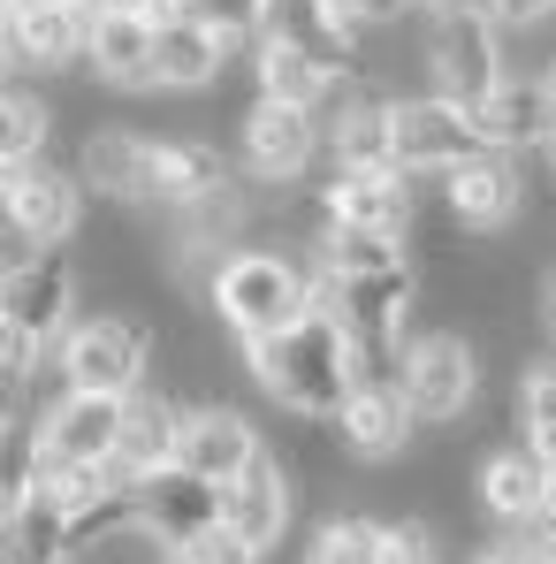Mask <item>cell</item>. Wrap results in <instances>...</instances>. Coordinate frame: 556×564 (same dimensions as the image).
Returning a JSON list of instances; mask_svg holds the SVG:
<instances>
[{"mask_svg": "<svg viewBox=\"0 0 556 564\" xmlns=\"http://www.w3.org/2000/svg\"><path fill=\"white\" fill-rule=\"evenodd\" d=\"M244 367H252V381L275 397L282 412H297V420H336V412L351 404V389L367 381L359 336L344 328V313H336L320 290H313V313H305V321H290L282 336L244 344Z\"/></svg>", "mask_w": 556, "mask_h": 564, "instance_id": "cell-1", "label": "cell"}, {"mask_svg": "<svg viewBox=\"0 0 556 564\" xmlns=\"http://www.w3.org/2000/svg\"><path fill=\"white\" fill-rule=\"evenodd\" d=\"M206 305L237 344H260L313 313V275L275 245H237L229 260L206 268Z\"/></svg>", "mask_w": 556, "mask_h": 564, "instance_id": "cell-2", "label": "cell"}, {"mask_svg": "<svg viewBox=\"0 0 556 564\" xmlns=\"http://www.w3.org/2000/svg\"><path fill=\"white\" fill-rule=\"evenodd\" d=\"M427 93L458 99V107H480L511 69H503V23L480 8V0H450L427 15Z\"/></svg>", "mask_w": 556, "mask_h": 564, "instance_id": "cell-3", "label": "cell"}, {"mask_svg": "<svg viewBox=\"0 0 556 564\" xmlns=\"http://www.w3.org/2000/svg\"><path fill=\"white\" fill-rule=\"evenodd\" d=\"M54 367H62V389L138 397V389H145V367H153V336H145V321H130V313H92V321H69Z\"/></svg>", "mask_w": 556, "mask_h": 564, "instance_id": "cell-4", "label": "cell"}, {"mask_svg": "<svg viewBox=\"0 0 556 564\" xmlns=\"http://www.w3.org/2000/svg\"><path fill=\"white\" fill-rule=\"evenodd\" d=\"M389 145H396L404 176H450L458 161L480 153V122H472V107L443 93H404L389 99Z\"/></svg>", "mask_w": 556, "mask_h": 564, "instance_id": "cell-5", "label": "cell"}, {"mask_svg": "<svg viewBox=\"0 0 556 564\" xmlns=\"http://www.w3.org/2000/svg\"><path fill=\"white\" fill-rule=\"evenodd\" d=\"M0 321H15L39 344H62L77 321V268L62 245H31L0 268Z\"/></svg>", "mask_w": 556, "mask_h": 564, "instance_id": "cell-6", "label": "cell"}, {"mask_svg": "<svg viewBox=\"0 0 556 564\" xmlns=\"http://www.w3.org/2000/svg\"><path fill=\"white\" fill-rule=\"evenodd\" d=\"M396 381H404L419 427H450V420L472 412V397H480V351H472V336H450V328L412 336V351H404Z\"/></svg>", "mask_w": 556, "mask_h": 564, "instance_id": "cell-7", "label": "cell"}, {"mask_svg": "<svg viewBox=\"0 0 556 564\" xmlns=\"http://www.w3.org/2000/svg\"><path fill=\"white\" fill-rule=\"evenodd\" d=\"M320 145H328V130H320V115L313 107H282V99H252V115H244V130H237V161H244V176L252 184H297L313 161H320Z\"/></svg>", "mask_w": 556, "mask_h": 564, "instance_id": "cell-8", "label": "cell"}, {"mask_svg": "<svg viewBox=\"0 0 556 564\" xmlns=\"http://www.w3.org/2000/svg\"><path fill=\"white\" fill-rule=\"evenodd\" d=\"M85 221V176L77 169H54V161H31L8 176V198H0V229L15 245H69Z\"/></svg>", "mask_w": 556, "mask_h": 564, "instance_id": "cell-9", "label": "cell"}, {"mask_svg": "<svg viewBox=\"0 0 556 564\" xmlns=\"http://www.w3.org/2000/svg\"><path fill=\"white\" fill-rule=\"evenodd\" d=\"M122 404L130 397H92V389H62L46 412H39V435H46V466H115V443H122Z\"/></svg>", "mask_w": 556, "mask_h": 564, "instance_id": "cell-10", "label": "cell"}, {"mask_svg": "<svg viewBox=\"0 0 556 564\" xmlns=\"http://www.w3.org/2000/svg\"><path fill=\"white\" fill-rule=\"evenodd\" d=\"M412 176L389 161V169H336L320 191V221L328 229H381V237H404L412 229Z\"/></svg>", "mask_w": 556, "mask_h": 564, "instance_id": "cell-11", "label": "cell"}, {"mask_svg": "<svg viewBox=\"0 0 556 564\" xmlns=\"http://www.w3.org/2000/svg\"><path fill=\"white\" fill-rule=\"evenodd\" d=\"M268 46H297L305 62H320L328 77H359V31L328 8V0H260V31Z\"/></svg>", "mask_w": 556, "mask_h": 564, "instance_id": "cell-12", "label": "cell"}, {"mask_svg": "<svg viewBox=\"0 0 556 564\" xmlns=\"http://www.w3.org/2000/svg\"><path fill=\"white\" fill-rule=\"evenodd\" d=\"M519 161L511 153H495V145H480L472 161H458L450 176H443V206H450V221L458 229H480V237H495V229H511L519 221Z\"/></svg>", "mask_w": 556, "mask_h": 564, "instance_id": "cell-13", "label": "cell"}, {"mask_svg": "<svg viewBox=\"0 0 556 564\" xmlns=\"http://www.w3.org/2000/svg\"><path fill=\"white\" fill-rule=\"evenodd\" d=\"M138 511H145V534L161 550H190L206 527H221V488L198 480L190 466H161L138 480Z\"/></svg>", "mask_w": 556, "mask_h": 564, "instance_id": "cell-14", "label": "cell"}, {"mask_svg": "<svg viewBox=\"0 0 556 564\" xmlns=\"http://www.w3.org/2000/svg\"><path fill=\"white\" fill-rule=\"evenodd\" d=\"M290 519H297V480H290V473H282V458H268V451H260L252 466L221 488V527H237L260 557H268L282 534H290Z\"/></svg>", "mask_w": 556, "mask_h": 564, "instance_id": "cell-15", "label": "cell"}, {"mask_svg": "<svg viewBox=\"0 0 556 564\" xmlns=\"http://www.w3.org/2000/svg\"><path fill=\"white\" fill-rule=\"evenodd\" d=\"M412 427H419V412H412V397H404V381L396 375H367L351 389V404L336 412V435H344V451L351 458H396L404 443H412Z\"/></svg>", "mask_w": 556, "mask_h": 564, "instance_id": "cell-16", "label": "cell"}, {"mask_svg": "<svg viewBox=\"0 0 556 564\" xmlns=\"http://www.w3.org/2000/svg\"><path fill=\"white\" fill-rule=\"evenodd\" d=\"M8 39H15V62L54 77V69H85V46H92V8H69V0H23L8 15Z\"/></svg>", "mask_w": 556, "mask_h": 564, "instance_id": "cell-17", "label": "cell"}, {"mask_svg": "<svg viewBox=\"0 0 556 564\" xmlns=\"http://www.w3.org/2000/svg\"><path fill=\"white\" fill-rule=\"evenodd\" d=\"M252 458H260V427H252L237 404H190V412H184L176 466H190L198 480H214V488H229Z\"/></svg>", "mask_w": 556, "mask_h": 564, "instance_id": "cell-18", "label": "cell"}, {"mask_svg": "<svg viewBox=\"0 0 556 564\" xmlns=\"http://www.w3.org/2000/svg\"><path fill=\"white\" fill-rule=\"evenodd\" d=\"M472 122H480V145H495V153L556 145V93H549V77H503L495 93L472 107Z\"/></svg>", "mask_w": 556, "mask_h": 564, "instance_id": "cell-19", "label": "cell"}, {"mask_svg": "<svg viewBox=\"0 0 556 564\" xmlns=\"http://www.w3.org/2000/svg\"><path fill=\"white\" fill-rule=\"evenodd\" d=\"M153 153H161V138L92 130L85 153H77V176H85V191L115 198V206H153Z\"/></svg>", "mask_w": 556, "mask_h": 564, "instance_id": "cell-20", "label": "cell"}, {"mask_svg": "<svg viewBox=\"0 0 556 564\" xmlns=\"http://www.w3.org/2000/svg\"><path fill=\"white\" fill-rule=\"evenodd\" d=\"M153 39L161 23L153 15H115V8H92V46H85V69L115 93H153Z\"/></svg>", "mask_w": 556, "mask_h": 564, "instance_id": "cell-21", "label": "cell"}, {"mask_svg": "<svg viewBox=\"0 0 556 564\" xmlns=\"http://www.w3.org/2000/svg\"><path fill=\"white\" fill-rule=\"evenodd\" d=\"M176 214V260H229L237 245H244V229H252V191L237 184H214L206 198H190V206H168Z\"/></svg>", "mask_w": 556, "mask_h": 564, "instance_id": "cell-22", "label": "cell"}, {"mask_svg": "<svg viewBox=\"0 0 556 564\" xmlns=\"http://www.w3.org/2000/svg\"><path fill=\"white\" fill-rule=\"evenodd\" d=\"M229 46H237V39H221L214 23H198V15L176 8V15L161 23V39H153V85H168V93H206V85L221 77Z\"/></svg>", "mask_w": 556, "mask_h": 564, "instance_id": "cell-23", "label": "cell"}, {"mask_svg": "<svg viewBox=\"0 0 556 564\" xmlns=\"http://www.w3.org/2000/svg\"><path fill=\"white\" fill-rule=\"evenodd\" d=\"M176 443H184V404H176V397H153V389H138V397L122 404L115 473H122V480H145V473L176 466Z\"/></svg>", "mask_w": 556, "mask_h": 564, "instance_id": "cell-24", "label": "cell"}, {"mask_svg": "<svg viewBox=\"0 0 556 564\" xmlns=\"http://www.w3.org/2000/svg\"><path fill=\"white\" fill-rule=\"evenodd\" d=\"M328 153H336V169H389L396 161V145H389V99L367 93V85H344V93L328 99Z\"/></svg>", "mask_w": 556, "mask_h": 564, "instance_id": "cell-25", "label": "cell"}, {"mask_svg": "<svg viewBox=\"0 0 556 564\" xmlns=\"http://www.w3.org/2000/svg\"><path fill=\"white\" fill-rule=\"evenodd\" d=\"M480 511L488 519H503V527H534V511H542V496H549V466H542V451L534 443H511V451H488L480 458Z\"/></svg>", "mask_w": 556, "mask_h": 564, "instance_id": "cell-26", "label": "cell"}, {"mask_svg": "<svg viewBox=\"0 0 556 564\" xmlns=\"http://www.w3.org/2000/svg\"><path fill=\"white\" fill-rule=\"evenodd\" d=\"M0 550H8V564H69V503L39 480V488L0 519Z\"/></svg>", "mask_w": 556, "mask_h": 564, "instance_id": "cell-27", "label": "cell"}, {"mask_svg": "<svg viewBox=\"0 0 556 564\" xmlns=\"http://www.w3.org/2000/svg\"><path fill=\"white\" fill-rule=\"evenodd\" d=\"M130 534H145V511H138V480H107L99 496L85 503H69V564L99 557V550H115V542H130Z\"/></svg>", "mask_w": 556, "mask_h": 564, "instance_id": "cell-28", "label": "cell"}, {"mask_svg": "<svg viewBox=\"0 0 556 564\" xmlns=\"http://www.w3.org/2000/svg\"><path fill=\"white\" fill-rule=\"evenodd\" d=\"M252 77H260V99H282V107H328L336 85H351V77H328L320 62H305L297 46H268L260 39V54H252Z\"/></svg>", "mask_w": 556, "mask_h": 564, "instance_id": "cell-29", "label": "cell"}, {"mask_svg": "<svg viewBox=\"0 0 556 564\" xmlns=\"http://www.w3.org/2000/svg\"><path fill=\"white\" fill-rule=\"evenodd\" d=\"M214 184H229V161L214 145L161 138V153H153V206H190V198H206Z\"/></svg>", "mask_w": 556, "mask_h": 564, "instance_id": "cell-30", "label": "cell"}, {"mask_svg": "<svg viewBox=\"0 0 556 564\" xmlns=\"http://www.w3.org/2000/svg\"><path fill=\"white\" fill-rule=\"evenodd\" d=\"M389 268H412L404 260V237H381V229H320V275L351 282V275H389Z\"/></svg>", "mask_w": 556, "mask_h": 564, "instance_id": "cell-31", "label": "cell"}, {"mask_svg": "<svg viewBox=\"0 0 556 564\" xmlns=\"http://www.w3.org/2000/svg\"><path fill=\"white\" fill-rule=\"evenodd\" d=\"M46 138H54V107H46L39 93L0 85V169H31V161H46Z\"/></svg>", "mask_w": 556, "mask_h": 564, "instance_id": "cell-32", "label": "cell"}, {"mask_svg": "<svg viewBox=\"0 0 556 564\" xmlns=\"http://www.w3.org/2000/svg\"><path fill=\"white\" fill-rule=\"evenodd\" d=\"M46 480V435L39 420H0V519Z\"/></svg>", "mask_w": 556, "mask_h": 564, "instance_id": "cell-33", "label": "cell"}, {"mask_svg": "<svg viewBox=\"0 0 556 564\" xmlns=\"http://www.w3.org/2000/svg\"><path fill=\"white\" fill-rule=\"evenodd\" d=\"M519 427H526V443L542 451V466L556 473V359H534V367L519 375Z\"/></svg>", "mask_w": 556, "mask_h": 564, "instance_id": "cell-34", "label": "cell"}, {"mask_svg": "<svg viewBox=\"0 0 556 564\" xmlns=\"http://www.w3.org/2000/svg\"><path fill=\"white\" fill-rule=\"evenodd\" d=\"M305 564H381V519H328Z\"/></svg>", "mask_w": 556, "mask_h": 564, "instance_id": "cell-35", "label": "cell"}, {"mask_svg": "<svg viewBox=\"0 0 556 564\" xmlns=\"http://www.w3.org/2000/svg\"><path fill=\"white\" fill-rule=\"evenodd\" d=\"M381 564H443L435 557V527L427 519H389L381 527Z\"/></svg>", "mask_w": 556, "mask_h": 564, "instance_id": "cell-36", "label": "cell"}, {"mask_svg": "<svg viewBox=\"0 0 556 564\" xmlns=\"http://www.w3.org/2000/svg\"><path fill=\"white\" fill-rule=\"evenodd\" d=\"M184 15H198V23H214L221 39H252L260 31V0H176Z\"/></svg>", "mask_w": 556, "mask_h": 564, "instance_id": "cell-37", "label": "cell"}, {"mask_svg": "<svg viewBox=\"0 0 556 564\" xmlns=\"http://www.w3.org/2000/svg\"><path fill=\"white\" fill-rule=\"evenodd\" d=\"M190 557L198 564H260V550H252L237 527H206V534L190 542Z\"/></svg>", "mask_w": 556, "mask_h": 564, "instance_id": "cell-38", "label": "cell"}, {"mask_svg": "<svg viewBox=\"0 0 556 564\" xmlns=\"http://www.w3.org/2000/svg\"><path fill=\"white\" fill-rule=\"evenodd\" d=\"M39 351H46L39 336H23L15 321H0V375H8V381H31V375H39Z\"/></svg>", "mask_w": 556, "mask_h": 564, "instance_id": "cell-39", "label": "cell"}, {"mask_svg": "<svg viewBox=\"0 0 556 564\" xmlns=\"http://www.w3.org/2000/svg\"><path fill=\"white\" fill-rule=\"evenodd\" d=\"M351 31H381V23H396V15H412L419 0H328Z\"/></svg>", "mask_w": 556, "mask_h": 564, "instance_id": "cell-40", "label": "cell"}, {"mask_svg": "<svg viewBox=\"0 0 556 564\" xmlns=\"http://www.w3.org/2000/svg\"><path fill=\"white\" fill-rule=\"evenodd\" d=\"M472 564H556V542H542V534H519V542H495V550H480Z\"/></svg>", "mask_w": 556, "mask_h": 564, "instance_id": "cell-41", "label": "cell"}, {"mask_svg": "<svg viewBox=\"0 0 556 564\" xmlns=\"http://www.w3.org/2000/svg\"><path fill=\"white\" fill-rule=\"evenodd\" d=\"M480 8H488L503 31H534V23H549V15H556V0H480Z\"/></svg>", "mask_w": 556, "mask_h": 564, "instance_id": "cell-42", "label": "cell"}, {"mask_svg": "<svg viewBox=\"0 0 556 564\" xmlns=\"http://www.w3.org/2000/svg\"><path fill=\"white\" fill-rule=\"evenodd\" d=\"M92 8H115V15H153V23H168V15H176V0H92Z\"/></svg>", "mask_w": 556, "mask_h": 564, "instance_id": "cell-43", "label": "cell"}, {"mask_svg": "<svg viewBox=\"0 0 556 564\" xmlns=\"http://www.w3.org/2000/svg\"><path fill=\"white\" fill-rule=\"evenodd\" d=\"M519 534H542V542H556V473H549V496H542V511H534V527H519Z\"/></svg>", "mask_w": 556, "mask_h": 564, "instance_id": "cell-44", "label": "cell"}, {"mask_svg": "<svg viewBox=\"0 0 556 564\" xmlns=\"http://www.w3.org/2000/svg\"><path fill=\"white\" fill-rule=\"evenodd\" d=\"M542 336H549V344H556V275L542 282Z\"/></svg>", "mask_w": 556, "mask_h": 564, "instance_id": "cell-45", "label": "cell"}, {"mask_svg": "<svg viewBox=\"0 0 556 564\" xmlns=\"http://www.w3.org/2000/svg\"><path fill=\"white\" fill-rule=\"evenodd\" d=\"M8 69H15V39H8V23H0V85H8Z\"/></svg>", "mask_w": 556, "mask_h": 564, "instance_id": "cell-46", "label": "cell"}, {"mask_svg": "<svg viewBox=\"0 0 556 564\" xmlns=\"http://www.w3.org/2000/svg\"><path fill=\"white\" fill-rule=\"evenodd\" d=\"M153 564H198V557H190V550H161Z\"/></svg>", "mask_w": 556, "mask_h": 564, "instance_id": "cell-47", "label": "cell"}, {"mask_svg": "<svg viewBox=\"0 0 556 564\" xmlns=\"http://www.w3.org/2000/svg\"><path fill=\"white\" fill-rule=\"evenodd\" d=\"M15 8H23V0H0V23H8V15H15Z\"/></svg>", "mask_w": 556, "mask_h": 564, "instance_id": "cell-48", "label": "cell"}, {"mask_svg": "<svg viewBox=\"0 0 556 564\" xmlns=\"http://www.w3.org/2000/svg\"><path fill=\"white\" fill-rule=\"evenodd\" d=\"M419 8H427V15H435V8H450V0H419Z\"/></svg>", "mask_w": 556, "mask_h": 564, "instance_id": "cell-49", "label": "cell"}, {"mask_svg": "<svg viewBox=\"0 0 556 564\" xmlns=\"http://www.w3.org/2000/svg\"><path fill=\"white\" fill-rule=\"evenodd\" d=\"M8 176H15V169H0V198H8Z\"/></svg>", "mask_w": 556, "mask_h": 564, "instance_id": "cell-50", "label": "cell"}, {"mask_svg": "<svg viewBox=\"0 0 556 564\" xmlns=\"http://www.w3.org/2000/svg\"><path fill=\"white\" fill-rule=\"evenodd\" d=\"M69 8H92V0H69Z\"/></svg>", "mask_w": 556, "mask_h": 564, "instance_id": "cell-51", "label": "cell"}, {"mask_svg": "<svg viewBox=\"0 0 556 564\" xmlns=\"http://www.w3.org/2000/svg\"><path fill=\"white\" fill-rule=\"evenodd\" d=\"M549 93H556V77H549Z\"/></svg>", "mask_w": 556, "mask_h": 564, "instance_id": "cell-52", "label": "cell"}, {"mask_svg": "<svg viewBox=\"0 0 556 564\" xmlns=\"http://www.w3.org/2000/svg\"><path fill=\"white\" fill-rule=\"evenodd\" d=\"M0 268H8V260H0Z\"/></svg>", "mask_w": 556, "mask_h": 564, "instance_id": "cell-53", "label": "cell"}, {"mask_svg": "<svg viewBox=\"0 0 556 564\" xmlns=\"http://www.w3.org/2000/svg\"><path fill=\"white\" fill-rule=\"evenodd\" d=\"M0 564H8V557H0Z\"/></svg>", "mask_w": 556, "mask_h": 564, "instance_id": "cell-54", "label": "cell"}]
</instances>
